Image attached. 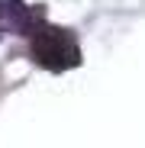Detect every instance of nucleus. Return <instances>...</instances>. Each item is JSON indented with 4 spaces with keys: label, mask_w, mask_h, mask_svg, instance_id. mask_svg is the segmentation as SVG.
<instances>
[{
    "label": "nucleus",
    "mask_w": 145,
    "mask_h": 148,
    "mask_svg": "<svg viewBox=\"0 0 145 148\" xmlns=\"http://www.w3.org/2000/svg\"><path fill=\"white\" fill-rule=\"evenodd\" d=\"M32 58L42 68H52V71H65V68H74L81 64V48L74 42L68 29H55V26H42L32 36Z\"/></svg>",
    "instance_id": "nucleus-1"
}]
</instances>
